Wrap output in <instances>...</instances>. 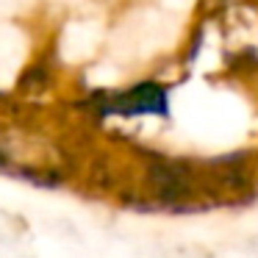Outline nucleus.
Instances as JSON below:
<instances>
[{
  "label": "nucleus",
  "instance_id": "f257e3e1",
  "mask_svg": "<svg viewBox=\"0 0 258 258\" xmlns=\"http://www.w3.org/2000/svg\"><path fill=\"white\" fill-rule=\"evenodd\" d=\"M92 103L97 106V114H122V117H139V114H158L167 117L169 114V103H167V89L153 81L134 86L128 92H114V95H100L92 97Z\"/></svg>",
  "mask_w": 258,
  "mask_h": 258
},
{
  "label": "nucleus",
  "instance_id": "f03ea898",
  "mask_svg": "<svg viewBox=\"0 0 258 258\" xmlns=\"http://www.w3.org/2000/svg\"><path fill=\"white\" fill-rule=\"evenodd\" d=\"M50 67H47V61H39L34 64V67H28L23 73V78H20V89L23 92H42L50 86Z\"/></svg>",
  "mask_w": 258,
  "mask_h": 258
},
{
  "label": "nucleus",
  "instance_id": "7ed1b4c3",
  "mask_svg": "<svg viewBox=\"0 0 258 258\" xmlns=\"http://www.w3.org/2000/svg\"><path fill=\"white\" fill-rule=\"evenodd\" d=\"M230 70H233L236 75H247V73H252V70L258 67V58H255V53L247 47V50H241V53H236V56H230Z\"/></svg>",
  "mask_w": 258,
  "mask_h": 258
}]
</instances>
